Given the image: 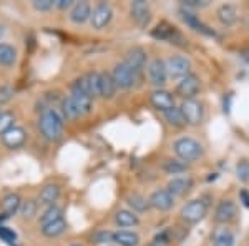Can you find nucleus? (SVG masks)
Listing matches in <instances>:
<instances>
[{
  "label": "nucleus",
  "instance_id": "72a5a7b5",
  "mask_svg": "<svg viewBox=\"0 0 249 246\" xmlns=\"http://www.w3.org/2000/svg\"><path fill=\"white\" fill-rule=\"evenodd\" d=\"M37 208H38V203L35 200H25L22 201V205H20V216L23 218V220H32L35 215H37Z\"/></svg>",
  "mask_w": 249,
  "mask_h": 246
},
{
  "label": "nucleus",
  "instance_id": "79ce46f5",
  "mask_svg": "<svg viewBox=\"0 0 249 246\" xmlns=\"http://www.w3.org/2000/svg\"><path fill=\"white\" fill-rule=\"evenodd\" d=\"M238 178L243 180V181H248L249 180V165L246 161L238 165Z\"/></svg>",
  "mask_w": 249,
  "mask_h": 246
},
{
  "label": "nucleus",
  "instance_id": "09e8293b",
  "mask_svg": "<svg viewBox=\"0 0 249 246\" xmlns=\"http://www.w3.org/2000/svg\"><path fill=\"white\" fill-rule=\"evenodd\" d=\"M71 246H82V245H71Z\"/></svg>",
  "mask_w": 249,
  "mask_h": 246
},
{
  "label": "nucleus",
  "instance_id": "2eb2a0df",
  "mask_svg": "<svg viewBox=\"0 0 249 246\" xmlns=\"http://www.w3.org/2000/svg\"><path fill=\"white\" fill-rule=\"evenodd\" d=\"M150 102L156 110L166 112L175 107V96H173V94H170L168 90H164V88H156V90L151 92Z\"/></svg>",
  "mask_w": 249,
  "mask_h": 246
},
{
  "label": "nucleus",
  "instance_id": "7c9ffc66",
  "mask_svg": "<svg viewBox=\"0 0 249 246\" xmlns=\"http://www.w3.org/2000/svg\"><path fill=\"white\" fill-rule=\"evenodd\" d=\"M163 115H164V120H166L171 127L181 128V127L186 125V122H184V118H183L181 110H179V107H173V108H170V110L163 112Z\"/></svg>",
  "mask_w": 249,
  "mask_h": 246
},
{
  "label": "nucleus",
  "instance_id": "9d476101",
  "mask_svg": "<svg viewBox=\"0 0 249 246\" xmlns=\"http://www.w3.org/2000/svg\"><path fill=\"white\" fill-rule=\"evenodd\" d=\"M148 78L150 83L156 88H161L168 80V72L166 65H164V60L161 58H155L150 62L148 65Z\"/></svg>",
  "mask_w": 249,
  "mask_h": 246
},
{
  "label": "nucleus",
  "instance_id": "49530a36",
  "mask_svg": "<svg viewBox=\"0 0 249 246\" xmlns=\"http://www.w3.org/2000/svg\"><path fill=\"white\" fill-rule=\"evenodd\" d=\"M148 246H166V243H161V241H156V240H153V241H151V243L148 245Z\"/></svg>",
  "mask_w": 249,
  "mask_h": 246
},
{
  "label": "nucleus",
  "instance_id": "1a4fd4ad",
  "mask_svg": "<svg viewBox=\"0 0 249 246\" xmlns=\"http://www.w3.org/2000/svg\"><path fill=\"white\" fill-rule=\"evenodd\" d=\"M199 88H201L199 78L195 74H190L178 82V85H176V95H179L183 100H190L198 94Z\"/></svg>",
  "mask_w": 249,
  "mask_h": 246
},
{
  "label": "nucleus",
  "instance_id": "ea45409f",
  "mask_svg": "<svg viewBox=\"0 0 249 246\" xmlns=\"http://www.w3.org/2000/svg\"><path fill=\"white\" fill-rule=\"evenodd\" d=\"M55 7V0H34V9L38 12H48Z\"/></svg>",
  "mask_w": 249,
  "mask_h": 246
},
{
  "label": "nucleus",
  "instance_id": "f257e3e1",
  "mask_svg": "<svg viewBox=\"0 0 249 246\" xmlns=\"http://www.w3.org/2000/svg\"><path fill=\"white\" fill-rule=\"evenodd\" d=\"M63 115L55 108H45L40 115L38 128L42 135L50 142H57L63 133Z\"/></svg>",
  "mask_w": 249,
  "mask_h": 246
},
{
  "label": "nucleus",
  "instance_id": "c9c22d12",
  "mask_svg": "<svg viewBox=\"0 0 249 246\" xmlns=\"http://www.w3.org/2000/svg\"><path fill=\"white\" fill-rule=\"evenodd\" d=\"M62 115H63V118H67V120H75V118H78V116H80L78 108L75 107L73 100H71L70 96L63 98V103H62Z\"/></svg>",
  "mask_w": 249,
  "mask_h": 246
},
{
  "label": "nucleus",
  "instance_id": "a211bd4d",
  "mask_svg": "<svg viewBox=\"0 0 249 246\" xmlns=\"http://www.w3.org/2000/svg\"><path fill=\"white\" fill-rule=\"evenodd\" d=\"M130 14H131V19H133L142 29L148 27L151 15H150V7H148V3L144 2V0H135V2L131 3Z\"/></svg>",
  "mask_w": 249,
  "mask_h": 246
},
{
  "label": "nucleus",
  "instance_id": "20e7f679",
  "mask_svg": "<svg viewBox=\"0 0 249 246\" xmlns=\"http://www.w3.org/2000/svg\"><path fill=\"white\" fill-rule=\"evenodd\" d=\"M164 65H166L168 76H171V78L181 80L191 74V62L183 55H173L164 62Z\"/></svg>",
  "mask_w": 249,
  "mask_h": 246
},
{
  "label": "nucleus",
  "instance_id": "6ab92c4d",
  "mask_svg": "<svg viewBox=\"0 0 249 246\" xmlns=\"http://www.w3.org/2000/svg\"><path fill=\"white\" fill-rule=\"evenodd\" d=\"M193 188V178L191 176L181 175V176H175L173 180L168 181L166 189L171 193L173 196H183Z\"/></svg>",
  "mask_w": 249,
  "mask_h": 246
},
{
  "label": "nucleus",
  "instance_id": "5701e85b",
  "mask_svg": "<svg viewBox=\"0 0 249 246\" xmlns=\"http://www.w3.org/2000/svg\"><path fill=\"white\" fill-rule=\"evenodd\" d=\"M218 20L224 27H232L238 22V9L231 3H223L218 9Z\"/></svg>",
  "mask_w": 249,
  "mask_h": 246
},
{
  "label": "nucleus",
  "instance_id": "cd10ccee",
  "mask_svg": "<svg viewBox=\"0 0 249 246\" xmlns=\"http://www.w3.org/2000/svg\"><path fill=\"white\" fill-rule=\"evenodd\" d=\"M213 246H234V235L230 228H218L213 233Z\"/></svg>",
  "mask_w": 249,
  "mask_h": 246
},
{
  "label": "nucleus",
  "instance_id": "f03ea898",
  "mask_svg": "<svg viewBox=\"0 0 249 246\" xmlns=\"http://www.w3.org/2000/svg\"><path fill=\"white\" fill-rule=\"evenodd\" d=\"M175 153L183 163H190V161H196L203 155V147L198 140L191 138V136H183L178 138L173 143Z\"/></svg>",
  "mask_w": 249,
  "mask_h": 246
},
{
  "label": "nucleus",
  "instance_id": "dca6fc26",
  "mask_svg": "<svg viewBox=\"0 0 249 246\" xmlns=\"http://www.w3.org/2000/svg\"><path fill=\"white\" fill-rule=\"evenodd\" d=\"M2 143L5 145L10 150H15V148H20L27 140V133L22 127H12L10 130H7L5 133H2Z\"/></svg>",
  "mask_w": 249,
  "mask_h": 246
},
{
  "label": "nucleus",
  "instance_id": "a18cd8bd",
  "mask_svg": "<svg viewBox=\"0 0 249 246\" xmlns=\"http://www.w3.org/2000/svg\"><path fill=\"white\" fill-rule=\"evenodd\" d=\"M239 196H241V200H243V205H244V207H248V208H249V195H248V191H244V189H243V191L239 193Z\"/></svg>",
  "mask_w": 249,
  "mask_h": 246
},
{
  "label": "nucleus",
  "instance_id": "7ed1b4c3",
  "mask_svg": "<svg viewBox=\"0 0 249 246\" xmlns=\"http://www.w3.org/2000/svg\"><path fill=\"white\" fill-rule=\"evenodd\" d=\"M206 213H208V205L204 203L203 200H191L183 205L179 215H181L183 221H186V223H190V225H195V223H199V221L206 216Z\"/></svg>",
  "mask_w": 249,
  "mask_h": 246
},
{
  "label": "nucleus",
  "instance_id": "c756f323",
  "mask_svg": "<svg viewBox=\"0 0 249 246\" xmlns=\"http://www.w3.org/2000/svg\"><path fill=\"white\" fill-rule=\"evenodd\" d=\"M17 60V50L9 43H0V65L12 67Z\"/></svg>",
  "mask_w": 249,
  "mask_h": 246
},
{
  "label": "nucleus",
  "instance_id": "bb28decb",
  "mask_svg": "<svg viewBox=\"0 0 249 246\" xmlns=\"http://www.w3.org/2000/svg\"><path fill=\"white\" fill-rule=\"evenodd\" d=\"M58 196H60V187H58V185H45V187L42 188V191H40V195H38V201L42 205L52 207V205H55V201L58 200Z\"/></svg>",
  "mask_w": 249,
  "mask_h": 246
},
{
  "label": "nucleus",
  "instance_id": "58836bf2",
  "mask_svg": "<svg viewBox=\"0 0 249 246\" xmlns=\"http://www.w3.org/2000/svg\"><path fill=\"white\" fill-rule=\"evenodd\" d=\"M14 96H15L14 87H10V85H2V87H0V105L9 103Z\"/></svg>",
  "mask_w": 249,
  "mask_h": 246
},
{
  "label": "nucleus",
  "instance_id": "c85d7f7f",
  "mask_svg": "<svg viewBox=\"0 0 249 246\" xmlns=\"http://www.w3.org/2000/svg\"><path fill=\"white\" fill-rule=\"evenodd\" d=\"M65 229H67V221L63 220V218H60V220H55L48 225H43L42 233H43V236H47V238H57L62 235Z\"/></svg>",
  "mask_w": 249,
  "mask_h": 246
},
{
  "label": "nucleus",
  "instance_id": "de8ad7c7",
  "mask_svg": "<svg viewBox=\"0 0 249 246\" xmlns=\"http://www.w3.org/2000/svg\"><path fill=\"white\" fill-rule=\"evenodd\" d=\"M3 32H5V30H3V25H2V23H0V38L3 37Z\"/></svg>",
  "mask_w": 249,
  "mask_h": 246
},
{
  "label": "nucleus",
  "instance_id": "f704fd0d",
  "mask_svg": "<svg viewBox=\"0 0 249 246\" xmlns=\"http://www.w3.org/2000/svg\"><path fill=\"white\" fill-rule=\"evenodd\" d=\"M163 170L168 175H183L186 171V163H183L179 160H166L163 163Z\"/></svg>",
  "mask_w": 249,
  "mask_h": 246
},
{
  "label": "nucleus",
  "instance_id": "39448f33",
  "mask_svg": "<svg viewBox=\"0 0 249 246\" xmlns=\"http://www.w3.org/2000/svg\"><path fill=\"white\" fill-rule=\"evenodd\" d=\"M183 114V118L186 125H199L203 122V116H204V112H203V105L195 98H190V100H183L181 107H179Z\"/></svg>",
  "mask_w": 249,
  "mask_h": 246
},
{
  "label": "nucleus",
  "instance_id": "e433bc0d",
  "mask_svg": "<svg viewBox=\"0 0 249 246\" xmlns=\"http://www.w3.org/2000/svg\"><path fill=\"white\" fill-rule=\"evenodd\" d=\"M15 122V116L10 112H0V135L5 133L7 130H10L14 127Z\"/></svg>",
  "mask_w": 249,
  "mask_h": 246
},
{
  "label": "nucleus",
  "instance_id": "412c9836",
  "mask_svg": "<svg viewBox=\"0 0 249 246\" xmlns=\"http://www.w3.org/2000/svg\"><path fill=\"white\" fill-rule=\"evenodd\" d=\"M90 15H91V7L88 2H75L70 10V20L73 23H77V25L90 20Z\"/></svg>",
  "mask_w": 249,
  "mask_h": 246
},
{
  "label": "nucleus",
  "instance_id": "b1692460",
  "mask_svg": "<svg viewBox=\"0 0 249 246\" xmlns=\"http://www.w3.org/2000/svg\"><path fill=\"white\" fill-rule=\"evenodd\" d=\"M115 223L120 228H133L140 225V218L130 209H120L115 213Z\"/></svg>",
  "mask_w": 249,
  "mask_h": 246
},
{
  "label": "nucleus",
  "instance_id": "6e6552de",
  "mask_svg": "<svg viewBox=\"0 0 249 246\" xmlns=\"http://www.w3.org/2000/svg\"><path fill=\"white\" fill-rule=\"evenodd\" d=\"M151 35L158 40H163V42L176 43V45H184V38H183V35L178 32V29L170 25V23H166V22L160 23V25L151 32Z\"/></svg>",
  "mask_w": 249,
  "mask_h": 246
},
{
  "label": "nucleus",
  "instance_id": "ddd939ff",
  "mask_svg": "<svg viewBox=\"0 0 249 246\" xmlns=\"http://www.w3.org/2000/svg\"><path fill=\"white\" fill-rule=\"evenodd\" d=\"M75 83H77L85 94L90 95L91 98L100 96V72H90V74L75 80Z\"/></svg>",
  "mask_w": 249,
  "mask_h": 246
},
{
  "label": "nucleus",
  "instance_id": "4c0bfd02",
  "mask_svg": "<svg viewBox=\"0 0 249 246\" xmlns=\"http://www.w3.org/2000/svg\"><path fill=\"white\" fill-rule=\"evenodd\" d=\"M93 241L98 245H108L113 241V233L107 231V229H102V231H96L93 235Z\"/></svg>",
  "mask_w": 249,
  "mask_h": 246
},
{
  "label": "nucleus",
  "instance_id": "f3484780",
  "mask_svg": "<svg viewBox=\"0 0 249 246\" xmlns=\"http://www.w3.org/2000/svg\"><path fill=\"white\" fill-rule=\"evenodd\" d=\"M124 63L135 72V75L142 74V70L146 65V52L142 47H135L131 48L126 54V58H124Z\"/></svg>",
  "mask_w": 249,
  "mask_h": 246
},
{
  "label": "nucleus",
  "instance_id": "473e14b6",
  "mask_svg": "<svg viewBox=\"0 0 249 246\" xmlns=\"http://www.w3.org/2000/svg\"><path fill=\"white\" fill-rule=\"evenodd\" d=\"M60 218H63L62 208L57 207V205H52V207H48L45 211L40 215V225L43 227V225H48L55 220H60Z\"/></svg>",
  "mask_w": 249,
  "mask_h": 246
},
{
  "label": "nucleus",
  "instance_id": "4be33fe9",
  "mask_svg": "<svg viewBox=\"0 0 249 246\" xmlns=\"http://www.w3.org/2000/svg\"><path fill=\"white\" fill-rule=\"evenodd\" d=\"M116 90H118V87H116L111 74H108V72H100V96L110 100L115 96Z\"/></svg>",
  "mask_w": 249,
  "mask_h": 246
},
{
  "label": "nucleus",
  "instance_id": "2f4dec72",
  "mask_svg": "<svg viewBox=\"0 0 249 246\" xmlns=\"http://www.w3.org/2000/svg\"><path fill=\"white\" fill-rule=\"evenodd\" d=\"M128 205H130L131 211L133 213H144L148 208H150V203H148V200L144 198V196L138 195V193H133V195H130L126 198Z\"/></svg>",
  "mask_w": 249,
  "mask_h": 246
},
{
  "label": "nucleus",
  "instance_id": "f8f14e48",
  "mask_svg": "<svg viewBox=\"0 0 249 246\" xmlns=\"http://www.w3.org/2000/svg\"><path fill=\"white\" fill-rule=\"evenodd\" d=\"M148 203H150L151 208L158 209V211H168V209H171L173 205H175V196H173L166 188L156 189V191L151 193L150 198H148Z\"/></svg>",
  "mask_w": 249,
  "mask_h": 246
},
{
  "label": "nucleus",
  "instance_id": "9b49d317",
  "mask_svg": "<svg viewBox=\"0 0 249 246\" xmlns=\"http://www.w3.org/2000/svg\"><path fill=\"white\" fill-rule=\"evenodd\" d=\"M70 98L73 100L75 107L78 108V114L80 115H87L91 112L93 108V98L90 95L85 94V92L80 88L77 83H71V94H70Z\"/></svg>",
  "mask_w": 249,
  "mask_h": 246
},
{
  "label": "nucleus",
  "instance_id": "0eeeda50",
  "mask_svg": "<svg viewBox=\"0 0 249 246\" xmlns=\"http://www.w3.org/2000/svg\"><path fill=\"white\" fill-rule=\"evenodd\" d=\"M111 19H113V9H111L108 3L102 2V3H98L93 10H91L90 23L95 30H102L111 22Z\"/></svg>",
  "mask_w": 249,
  "mask_h": 246
},
{
  "label": "nucleus",
  "instance_id": "a19ab883",
  "mask_svg": "<svg viewBox=\"0 0 249 246\" xmlns=\"http://www.w3.org/2000/svg\"><path fill=\"white\" fill-rule=\"evenodd\" d=\"M0 238H2L3 241H7V243H12V241L17 240V233L5 227H0Z\"/></svg>",
  "mask_w": 249,
  "mask_h": 246
},
{
  "label": "nucleus",
  "instance_id": "393cba45",
  "mask_svg": "<svg viewBox=\"0 0 249 246\" xmlns=\"http://www.w3.org/2000/svg\"><path fill=\"white\" fill-rule=\"evenodd\" d=\"M22 205V198H20L18 193H7L2 200V211L5 216H12L20 209Z\"/></svg>",
  "mask_w": 249,
  "mask_h": 246
},
{
  "label": "nucleus",
  "instance_id": "8fccbe9b",
  "mask_svg": "<svg viewBox=\"0 0 249 246\" xmlns=\"http://www.w3.org/2000/svg\"><path fill=\"white\" fill-rule=\"evenodd\" d=\"M105 246H108V245H105Z\"/></svg>",
  "mask_w": 249,
  "mask_h": 246
},
{
  "label": "nucleus",
  "instance_id": "4468645a",
  "mask_svg": "<svg viewBox=\"0 0 249 246\" xmlns=\"http://www.w3.org/2000/svg\"><path fill=\"white\" fill-rule=\"evenodd\" d=\"M236 213H238V208H236L234 201H232V200H223V201H219L218 207H216L214 220H216V223L228 225L236 218Z\"/></svg>",
  "mask_w": 249,
  "mask_h": 246
},
{
  "label": "nucleus",
  "instance_id": "a878e982",
  "mask_svg": "<svg viewBox=\"0 0 249 246\" xmlns=\"http://www.w3.org/2000/svg\"><path fill=\"white\" fill-rule=\"evenodd\" d=\"M113 241L120 246H138L140 236L135 231H128V229H120L113 233Z\"/></svg>",
  "mask_w": 249,
  "mask_h": 246
},
{
  "label": "nucleus",
  "instance_id": "37998d69",
  "mask_svg": "<svg viewBox=\"0 0 249 246\" xmlns=\"http://www.w3.org/2000/svg\"><path fill=\"white\" fill-rule=\"evenodd\" d=\"M183 5L184 7H195V9H201V7H206L208 5V2L206 0H203V2H199V0H184L183 2Z\"/></svg>",
  "mask_w": 249,
  "mask_h": 246
},
{
  "label": "nucleus",
  "instance_id": "aec40b11",
  "mask_svg": "<svg viewBox=\"0 0 249 246\" xmlns=\"http://www.w3.org/2000/svg\"><path fill=\"white\" fill-rule=\"evenodd\" d=\"M179 15H181V19H183V22L186 23L188 27H191L193 30H196V32H201V34L204 35H210V37H214V30H211L208 25H204V23L199 20L198 17H196L193 12H188V10H179Z\"/></svg>",
  "mask_w": 249,
  "mask_h": 246
},
{
  "label": "nucleus",
  "instance_id": "c03bdc74",
  "mask_svg": "<svg viewBox=\"0 0 249 246\" xmlns=\"http://www.w3.org/2000/svg\"><path fill=\"white\" fill-rule=\"evenodd\" d=\"M73 0H55V7L60 10H65V9H70V7H73Z\"/></svg>",
  "mask_w": 249,
  "mask_h": 246
},
{
  "label": "nucleus",
  "instance_id": "423d86ee",
  "mask_svg": "<svg viewBox=\"0 0 249 246\" xmlns=\"http://www.w3.org/2000/svg\"><path fill=\"white\" fill-rule=\"evenodd\" d=\"M111 76H113L116 87L123 88V90H128V88H131V87H133V83L136 82L135 72L131 70V68L128 67L124 62L116 63L115 68H113V72H111Z\"/></svg>",
  "mask_w": 249,
  "mask_h": 246
}]
</instances>
